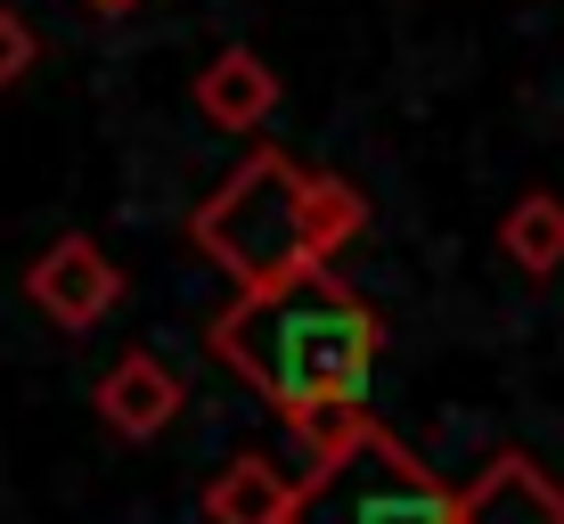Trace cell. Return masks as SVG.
Wrapping results in <instances>:
<instances>
[{
	"instance_id": "obj_1",
	"label": "cell",
	"mask_w": 564,
	"mask_h": 524,
	"mask_svg": "<svg viewBox=\"0 0 564 524\" xmlns=\"http://www.w3.org/2000/svg\"><path fill=\"white\" fill-rule=\"evenodd\" d=\"M377 344H384L377 312L319 263L286 270L270 287H238V303L213 320V353L279 418L311 410V402H368Z\"/></svg>"
},
{
	"instance_id": "obj_9",
	"label": "cell",
	"mask_w": 564,
	"mask_h": 524,
	"mask_svg": "<svg viewBox=\"0 0 564 524\" xmlns=\"http://www.w3.org/2000/svg\"><path fill=\"white\" fill-rule=\"evenodd\" d=\"M499 255H508L523 279H556L564 270V197H549V189L516 197L508 222H499Z\"/></svg>"
},
{
	"instance_id": "obj_4",
	"label": "cell",
	"mask_w": 564,
	"mask_h": 524,
	"mask_svg": "<svg viewBox=\"0 0 564 524\" xmlns=\"http://www.w3.org/2000/svg\"><path fill=\"white\" fill-rule=\"evenodd\" d=\"M25 296L42 303L57 328H99L115 303H123V270L107 263V246H99V238L66 229V238H57L50 255L25 270Z\"/></svg>"
},
{
	"instance_id": "obj_8",
	"label": "cell",
	"mask_w": 564,
	"mask_h": 524,
	"mask_svg": "<svg viewBox=\"0 0 564 524\" xmlns=\"http://www.w3.org/2000/svg\"><path fill=\"white\" fill-rule=\"evenodd\" d=\"M286 492H295L286 468H270L262 451H238L221 475H213V492H205V524H279Z\"/></svg>"
},
{
	"instance_id": "obj_3",
	"label": "cell",
	"mask_w": 564,
	"mask_h": 524,
	"mask_svg": "<svg viewBox=\"0 0 564 524\" xmlns=\"http://www.w3.org/2000/svg\"><path fill=\"white\" fill-rule=\"evenodd\" d=\"M188 238L205 246L213 263L229 270L238 287H270L286 270L319 263L311 255V205H303V172L279 157V148H254L221 189L197 205Z\"/></svg>"
},
{
	"instance_id": "obj_5",
	"label": "cell",
	"mask_w": 564,
	"mask_h": 524,
	"mask_svg": "<svg viewBox=\"0 0 564 524\" xmlns=\"http://www.w3.org/2000/svg\"><path fill=\"white\" fill-rule=\"evenodd\" d=\"M451 524H564V483L523 451H499L466 492H451Z\"/></svg>"
},
{
	"instance_id": "obj_7",
	"label": "cell",
	"mask_w": 564,
	"mask_h": 524,
	"mask_svg": "<svg viewBox=\"0 0 564 524\" xmlns=\"http://www.w3.org/2000/svg\"><path fill=\"white\" fill-rule=\"evenodd\" d=\"M197 107H205V124H221V131H262L270 107H279V74H270V57H254L246 42H229L197 74Z\"/></svg>"
},
{
	"instance_id": "obj_13",
	"label": "cell",
	"mask_w": 564,
	"mask_h": 524,
	"mask_svg": "<svg viewBox=\"0 0 564 524\" xmlns=\"http://www.w3.org/2000/svg\"><path fill=\"white\" fill-rule=\"evenodd\" d=\"M90 9H99V17H123V9H140V0H90Z\"/></svg>"
},
{
	"instance_id": "obj_10",
	"label": "cell",
	"mask_w": 564,
	"mask_h": 524,
	"mask_svg": "<svg viewBox=\"0 0 564 524\" xmlns=\"http://www.w3.org/2000/svg\"><path fill=\"white\" fill-rule=\"evenodd\" d=\"M303 205H311V255H336V246H352L368 229V197L352 181H336V172H319V181H303Z\"/></svg>"
},
{
	"instance_id": "obj_12",
	"label": "cell",
	"mask_w": 564,
	"mask_h": 524,
	"mask_svg": "<svg viewBox=\"0 0 564 524\" xmlns=\"http://www.w3.org/2000/svg\"><path fill=\"white\" fill-rule=\"evenodd\" d=\"M33 57H42L33 25L9 9V0H0V90H9V83H25V74H33Z\"/></svg>"
},
{
	"instance_id": "obj_6",
	"label": "cell",
	"mask_w": 564,
	"mask_h": 524,
	"mask_svg": "<svg viewBox=\"0 0 564 524\" xmlns=\"http://www.w3.org/2000/svg\"><path fill=\"white\" fill-rule=\"evenodd\" d=\"M181 402H188L181 377H172L155 353H123V361L99 377V418H107L123 442H155L172 418H181Z\"/></svg>"
},
{
	"instance_id": "obj_2",
	"label": "cell",
	"mask_w": 564,
	"mask_h": 524,
	"mask_svg": "<svg viewBox=\"0 0 564 524\" xmlns=\"http://www.w3.org/2000/svg\"><path fill=\"white\" fill-rule=\"evenodd\" d=\"M279 524H451V483H442L401 435L360 418L311 475L286 492Z\"/></svg>"
},
{
	"instance_id": "obj_11",
	"label": "cell",
	"mask_w": 564,
	"mask_h": 524,
	"mask_svg": "<svg viewBox=\"0 0 564 524\" xmlns=\"http://www.w3.org/2000/svg\"><path fill=\"white\" fill-rule=\"evenodd\" d=\"M360 418H368V402H311V410H295L286 426L303 435V451H311V459H327V451H336V442L352 435Z\"/></svg>"
}]
</instances>
